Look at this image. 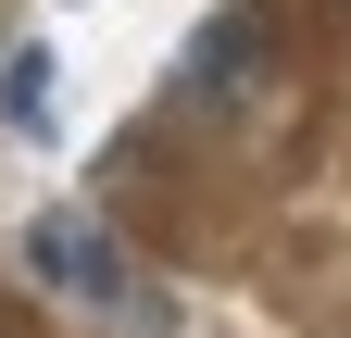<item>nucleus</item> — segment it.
<instances>
[{
    "label": "nucleus",
    "mask_w": 351,
    "mask_h": 338,
    "mask_svg": "<svg viewBox=\"0 0 351 338\" xmlns=\"http://www.w3.org/2000/svg\"><path fill=\"white\" fill-rule=\"evenodd\" d=\"M25 276H38V288H75V301H138V276H125V250H113L101 226H75V213L25 226Z\"/></svg>",
    "instance_id": "obj_1"
},
{
    "label": "nucleus",
    "mask_w": 351,
    "mask_h": 338,
    "mask_svg": "<svg viewBox=\"0 0 351 338\" xmlns=\"http://www.w3.org/2000/svg\"><path fill=\"white\" fill-rule=\"evenodd\" d=\"M0 125H13V138H51V51L0 63Z\"/></svg>",
    "instance_id": "obj_2"
},
{
    "label": "nucleus",
    "mask_w": 351,
    "mask_h": 338,
    "mask_svg": "<svg viewBox=\"0 0 351 338\" xmlns=\"http://www.w3.org/2000/svg\"><path fill=\"white\" fill-rule=\"evenodd\" d=\"M239 75H251V38H239V25H213L201 51H189V88H201V101H226Z\"/></svg>",
    "instance_id": "obj_3"
}]
</instances>
